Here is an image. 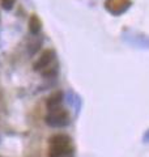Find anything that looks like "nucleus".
Masks as SVG:
<instances>
[{"label":"nucleus","mask_w":149,"mask_h":157,"mask_svg":"<svg viewBox=\"0 0 149 157\" xmlns=\"http://www.w3.org/2000/svg\"><path fill=\"white\" fill-rule=\"evenodd\" d=\"M44 122L52 128H62V127H66L69 123V115L63 109L51 110L44 118Z\"/></svg>","instance_id":"nucleus-1"},{"label":"nucleus","mask_w":149,"mask_h":157,"mask_svg":"<svg viewBox=\"0 0 149 157\" xmlns=\"http://www.w3.org/2000/svg\"><path fill=\"white\" fill-rule=\"evenodd\" d=\"M50 144L51 145H71V137L64 134L54 135L50 139Z\"/></svg>","instance_id":"nucleus-8"},{"label":"nucleus","mask_w":149,"mask_h":157,"mask_svg":"<svg viewBox=\"0 0 149 157\" xmlns=\"http://www.w3.org/2000/svg\"><path fill=\"white\" fill-rule=\"evenodd\" d=\"M131 7L130 0H107L106 9L114 16H120Z\"/></svg>","instance_id":"nucleus-4"},{"label":"nucleus","mask_w":149,"mask_h":157,"mask_svg":"<svg viewBox=\"0 0 149 157\" xmlns=\"http://www.w3.org/2000/svg\"><path fill=\"white\" fill-rule=\"evenodd\" d=\"M0 3H2L3 9L11 11V9L13 8V6H14V3H16V0H0Z\"/></svg>","instance_id":"nucleus-9"},{"label":"nucleus","mask_w":149,"mask_h":157,"mask_svg":"<svg viewBox=\"0 0 149 157\" xmlns=\"http://www.w3.org/2000/svg\"><path fill=\"white\" fill-rule=\"evenodd\" d=\"M63 92L58 90L55 93H52L51 96L47 98V102H46V106L47 109L51 111V110H56V109H60V105L63 102Z\"/></svg>","instance_id":"nucleus-6"},{"label":"nucleus","mask_w":149,"mask_h":157,"mask_svg":"<svg viewBox=\"0 0 149 157\" xmlns=\"http://www.w3.org/2000/svg\"><path fill=\"white\" fill-rule=\"evenodd\" d=\"M56 58V54L55 51L52 50V48H48V50L43 51L41 54V56H39L36 62H34L33 64V70L34 71H43L46 70V68H48L52 64V62L55 60Z\"/></svg>","instance_id":"nucleus-3"},{"label":"nucleus","mask_w":149,"mask_h":157,"mask_svg":"<svg viewBox=\"0 0 149 157\" xmlns=\"http://www.w3.org/2000/svg\"><path fill=\"white\" fill-rule=\"evenodd\" d=\"M122 39L130 46H133L136 48H149V38L140 33L132 30H124L122 33Z\"/></svg>","instance_id":"nucleus-2"},{"label":"nucleus","mask_w":149,"mask_h":157,"mask_svg":"<svg viewBox=\"0 0 149 157\" xmlns=\"http://www.w3.org/2000/svg\"><path fill=\"white\" fill-rule=\"evenodd\" d=\"M72 153L71 145H51L48 157H68Z\"/></svg>","instance_id":"nucleus-5"},{"label":"nucleus","mask_w":149,"mask_h":157,"mask_svg":"<svg viewBox=\"0 0 149 157\" xmlns=\"http://www.w3.org/2000/svg\"><path fill=\"white\" fill-rule=\"evenodd\" d=\"M144 141H145V143H149V130L145 132V135H144Z\"/></svg>","instance_id":"nucleus-10"},{"label":"nucleus","mask_w":149,"mask_h":157,"mask_svg":"<svg viewBox=\"0 0 149 157\" xmlns=\"http://www.w3.org/2000/svg\"><path fill=\"white\" fill-rule=\"evenodd\" d=\"M29 30L33 36H38L39 32L42 30V21L37 14H32L29 18Z\"/></svg>","instance_id":"nucleus-7"}]
</instances>
